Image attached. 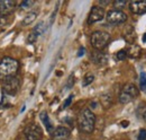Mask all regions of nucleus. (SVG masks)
I'll list each match as a JSON object with an SVG mask.
<instances>
[{"instance_id":"f257e3e1","label":"nucleus","mask_w":146,"mask_h":140,"mask_svg":"<svg viewBox=\"0 0 146 140\" xmlns=\"http://www.w3.org/2000/svg\"><path fill=\"white\" fill-rule=\"evenodd\" d=\"M79 129L84 133H91L96 127V115L90 108H83L78 116Z\"/></svg>"},{"instance_id":"f03ea898","label":"nucleus","mask_w":146,"mask_h":140,"mask_svg":"<svg viewBox=\"0 0 146 140\" xmlns=\"http://www.w3.org/2000/svg\"><path fill=\"white\" fill-rule=\"evenodd\" d=\"M19 69V63L16 59L6 57L0 61V80L15 77Z\"/></svg>"},{"instance_id":"7ed1b4c3","label":"nucleus","mask_w":146,"mask_h":140,"mask_svg":"<svg viewBox=\"0 0 146 140\" xmlns=\"http://www.w3.org/2000/svg\"><path fill=\"white\" fill-rule=\"evenodd\" d=\"M110 40L111 37L109 33L104 31H97L91 35V45L97 51H100L109 44Z\"/></svg>"},{"instance_id":"20e7f679","label":"nucleus","mask_w":146,"mask_h":140,"mask_svg":"<svg viewBox=\"0 0 146 140\" xmlns=\"http://www.w3.org/2000/svg\"><path fill=\"white\" fill-rule=\"evenodd\" d=\"M137 96H138L137 87L134 84H126L119 94V102L121 104H127L134 101Z\"/></svg>"},{"instance_id":"39448f33","label":"nucleus","mask_w":146,"mask_h":140,"mask_svg":"<svg viewBox=\"0 0 146 140\" xmlns=\"http://www.w3.org/2000/svg\"><path fill=\"white\" fill-rule=\"evenodd\" d=\"M20 88V80L17 77H11L2 81V90L7 95H15Z\"/></svg>"},{"instance_id":"423d86ee","label":"nucleus","mask_w":146,"mask_h":140,"mask_svg":"<svg viewBox=\"0 0 146 140\" xmlns=\"http://www.w3.org/2000/svg\"><path fill=\"white\" fill-rule=\"evenodd\" d=\"M106 19L111 25H120V24H124L127 20V15L123 10L111 9L107 13Z\"/></svg>"},{"instance_id":"0eeeda50","label":"nucleus","mask_w":146,"mask_h":140,"mask_svg":"<svg viewBox=\"0 0 146 140\" xmlns=\"http://www.w3.org/2000/svg\"><path fill=\"white\" fill-rule=\"evenodd\" d=\"M105 17V9L101 6H93L88 17V24H94L97 22L102 20Z\"/></svg>"},{"instance_id":"6e6552de","label":"nucleus","mask_w":146,"mask_h":140,"mask_svg":"<svg viewBox=\"0 0 146 140\" xmlns=\"http://www.w3.org/2000/svg\"><path fill=\"white\" fill-rule=\"evenodd\" d=\"M42 135H43L42 129L36 124L28 125L25 129V136H26L27 140H40Z\"/></svg>"},{"instance_id":"1a4fd4ad","label":"nucleus","mask_w":146,"mask_h":140,"mask_svg":"<svg viewBox=\"0 0 146 140\" xmlns=\"http://www.w3.org/2000/svg\"><path fill=\"white\" fill-rule=\"evenodd\" d=\"M71 137V131L66 127H57L52 131L53 140H69Z\"/></svg>"},{"instance_id":"9d476101","label":"nucleus","mask_w":146,"mask_h":140,"mask_svg":"<svg viewBox=\"0 0 146 140\" xmlns=\"http://www.w3.org/2000/svg\"><path fill=\"white\" fill-rule=\"evenodd\" d=\"M129 9L135 15H143L146 13V0H136L129 3Z\"/></svg>"},{"instance_id":"9b49d317","label":"nucleus","mask_w":146,"mask_h":140,"mask_svg":"<svg viewBox=\"0 0 146 140\" xmlns=\"http://www.w3.org/2000/svg\"><path fill=\"white\" fill-rule=\"evenodd\" d=\"M16 7L15 1L1 0L0 1V15H10Z\"/></svg>"},{"instance_id":"f8f14e48","label":"nucleus","mask_w":146,"mask_h":140,"mask_svg":"<svg viewBox=\"0 0 146 140\" xmlns=\"http://www.w3.org/2000/svg\"><path fill=\"white\" fill-rule=\"evenodd\" d=\"M92 60L98 65H105L107 63V57L102 52H93L92 53Z\"/></svg>"},{"instance_id":"ddd939ff","label":"nucleus","mask_w":146,"mask_h":140,"mask_svg":"<svg viewBox=\"0 0 146 140\" xmlns=\"http://www.w3.org/2000/svg\"><path fill=\"white\" fill-rule=\"evenodd\" d=\"M40 120H42L43 124L46 127L47 131L51 132V131L53 130V125H52V123L50 121V118H48V115H47L46 112H42V113H40Z\"/></svg>"},{"instance_id":"4468645a","label":"nucleus","mask_w":146,"mask_h":140,"mask_svg":"<svg viewBox=\"0 0 146 140\" xmlns=\"http://www.w3.org/2000/svg\"><path fill=\"white\" fill-rule=\"evenodd\" d=\"M100 102H101V104H102V106L105 108H109L110 106H111V104H112V97H111L110 94H104L101 96Z\"/></svg>"},{"instance_id":"2eb2a0df","label":"nucleus","mask_w":146,"mask_h":140,"mask_svg":"<svg viewBox=\"0 0 146 140\" xmlns=\"http://www.w3.org/2000/svg\"><path fill=\"white\" fill-rule=\"evenodd\" d=\"M37 17V14L36 13H29V14H27L26 16H25V18L23 19V25H25V26H27V25H31L35 19H36Z\"/></svg>"},{"instance_id":"dca6fc26","label":"nucleus","mask_w":146,"mask_h":140,"mask_svg":"<svg viewBox=\"0 0 146 140\" xmlns=\"http://www.w3.org/2000/svg\"><path fill=\"white\" fill-rule=\"evenodd\" d=\"M45 30H46V27H45V23L40 22V23H38L36 26L34 27L33 33H34V34H36L37 36H39V35H42L44 32H45Z\"/></svg>"},{"instance_id":"f3484780","label":"nucleus","mask_w":146,"mask_h":140,"mask_svg":"<svg viewBox=\"0 0 146 140\" xmlns=\"http://www.w3.org/2000/svg\"><path fill=\"white\" fill-rule=\"evenodd\" d=\"M139 87H141V90L146 92V72L145 71H142V72H141V76H139Z\"/></svg>"},{"instance_id":"a211bd4d","label":"nucleus","mask_w":146,"mask_h":140,"mask_svg":"<svg viewBox=\"0 0 146 140\" xmlns=\"http://www.w3.org/2000/svg\"><path fill=\"white\" fill-rule=\"evenodd\" d=\"M10 23V15H0V27H7Z\"/></svg>"},{"instance_id":"6ab92c4d","label":"nucleus","mask_w":146,"mask_h":140,"mask_svg":"<svg viewBox=\"0 0 146 140\" xmlns=\"http://www.w3.org/2000/svg\"><path fill=\"white\" fill-rule=\"evenodd\" d=\"M125 6H126V1L125 0H116V1H113V7L117 10H121Z\"/></svg>"},{"instance_id":"aec40b11","label":"nucleus","mask_w":146,"mask_h":140,"mask_svg":"<svg viewBox=\"0 0 146 140\" xmlns=\"http://www.w3.org/2000/svg\"><path fill=\"white\" fill-rule=\"evenodd\" d=\"M116 57H117V60H125L126 58H127V51L126 50H120V51H118L117 54H116Z\"/></svg>"},{"instance_id":"412c9836","label":"nucleus","mask_w":146,"mask_h":140,"mask_svg":"<svg viewBox=\"0 0 146 140\" xmlns=\"http://www.w3.org/2000/svg\"><path fill=\"white\" fill-rule=\"evenodd\" d=\"M93 80H94L93 75H87V76L84 77V79H83V86H88V85H90Z\"/></svg>"},{"instance_id":"4be33fe9","label":"nucleus","mask_w":146,"mask_h":140,"mask_svg":"<svg viewBox=\"0 0 146 140\" xmlns=\"http://www.w3.org/2000/svg\"><path fill=\"white\" fill-rule=\"evenodd\" d=\"M33 5H34V1L27 0V1H24V2H21L20 7H21V8H29V7H32Z\"/></svg>"},{"instance_id":"5701e85b","label":"nucleus","mask_w":146,"mask_h":140,"mask_svg":"<svg viewBox=\"0 0 146 140\" xmlns=\"http://www.w3.org/2000/svg\"><path fill=\"white\" fill-rule=\"evenodd\" d=\"M138 140H146V129H142L138 133Z\"/></svg>"},{"instance_id":"b1692460","label":"nucleus","mask_w":146,"mask_h":140,"mask_svg":"<svg viewBox=\"0 0 146 140\" xmlns=\"http://www.w3.org/2000/svg\"><path fill=\"white\" fill-rule=\"evenodd\" d=\"M36 38H37V35L32 33V34H29V36H28V42L29 43H34L36 41Z\"/></svg>"},{"instance_id":"393cba45","label":"nucleus","mask_w":146,"mask_h":140,"mask_svg":"<svg viewBox=\"0 0 146 140\" xmlns=\"http://www.w3.org/2000/svg\"><path fill=\"white\" fill-rule=\"evenodd\" d=\"M72 98H73V96L71 95L70 97H68V100L65 101V103H64V107H66V106H69V105L71 104V102H72Z\"/></svg>"},{"instance_id":"a878e982","label":"nucleus","mask_w":146,"mask_h":140,"mask_svg":"<svg viewBox=\"0 0 146 140\" xmlns=\"http://www.w3.org/2000/svg\"><path fill=\"white\" fill-rule=\"evenodd\" d=\"M83 53H84V48H81V49H80V51L78 52V57H82V55H83Z\"/></svg>"},{"instance_id":"bb28decb","label":"nucleus","mask_w":146,"mask_h":140,"mask_svg":"<svg viewBox=\"0 0 146 140\" xmlns=\"http://www.w3.org/2000/svg\"><path fill=\"white\" fill-rule=\"evenodd\" d=\"M143 119H144V121L146 122V108H145V111H144V114H143Z\"/></svg>"},{"instance_id":"cd10ccee","label":"nucleus","mask_w":146,"mask_h":140,"mask_svg":"<svg viewBox=\"0 0 146 140\" xmlns=\"http://www.w3.org/2000/svg\"><path fill=\"white\" fill-rule=\"evenodd\" d=\"M143 41H144V42H146V33L143 35Z\"/></svg>"}]
</instances>
